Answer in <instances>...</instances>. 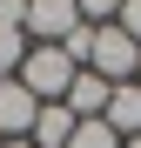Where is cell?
Masks as SVG:
<instances>
[{
  "label": "cell",
  "instance_id": "13",
  "mask_svg": "<svg viewBox=\"0 0 141 148\" xmlns=\"http://www.w3.org/2000/svg\"><path fill=\"white\" fill-rule=\"evenodd\" d=\"M121 148H141V135H134V141H121Z\"/></svg>",
  "mask_w": 141,
  "mask_h": 148
},
{
  "label": "cell",
  "instance_id": "11",
  "mask_svg": "<svg viewBox=\"0 0 141 148\" xmlns=\"http://www.w3.org/2000/svg\"><path fill=\"white\" fill-rule=\"evenodd\" d=\"M114 27H121V34L141 47V0H121V20H114Z\"/></svg>",
  "mask_w": 141,
  "mask_h": 148
},
{
  "label": "cell",
  "instance_id": "15",
  "mask_svg": "<svg viewBox=\"0 0 141 148\" xmlns=\"http://www.w3.org/2000/svg\"><path fill=\"white\" fill-rule=\"evenodd\" d=\"M134 81H141V74H134Z\"/></svg>",
  "mask_w": 141,
  "mask_h": 148
},
{
  "label": "cell",
  "instance_id": "2",
  "mask_svg": "<svg viewBox=\"0 0 141 148\" xmlns=\"http://www.w3.org/2000/svg\"><path fill=\"white\" fill-rule=\"evenodd\" d=\"M87 74H101L108 88H128L134 74H141V47L121 34V27H94V47H87Z\"/></svg>",
  "mask_w": 141,
  "mask_h": 148
},
{
  "label": "cell",
  "instance_id": "10",
  "mask_svg": "<svg viewBox=\"0 0 141 148\" xmlns=\"http://www.w3.org/2000/svg\"><path fill=\"white\" fill-rule=\"evenodd\" d=\"M81 7V27H114L121 20V0H74Z\"/></svg>",
  "mask_w": 141,
  "mask_h": 148
},
{
  "label": "cell",
  "instance_id": "4",
  "mask_svg": "<svg viewBox=\"0 0 141 148\" xmlns=\"http://www.w3.org/2000/svg\"><path fill=\"white\" fill-rule=\"evenodd\" d=\"M34 114H40V101L20 81H0V141H27L34 135Z\"/></svg>",
  "mask_w": 141,
  "mask_h": 148
},
{
  "label": "cell",
  "instance_id": "14",
  "mask_svg": "<svg viewBox=\"0 0 141 148\" xmlns=\"http://www.w3.org/2000/svg\"><path fill=\"white\" fill-rule=\"evenodd\" d=\"M0 148H7V141H0Z\"/></svg>",
  "mask_w": 141,
  "mask_h": 148
},
{
  "label": "cell",
  "instance_id": "6",
  "mask_svg": "<svg viewBox=\"0 0 141 148\" xmlns=\"http://www.w3.org/2000/svg\"><path fill=\"white\" fill-rule=\"evenodd\" d=\"M74 128H81V121L74 114H67V101H40V114H34V148H67V141H74Z\"/></svg>",
  "mask_w": 141,
  "mask_h": 148
},
{
  "label": "cell",
  "instance_id": "9",
  "mask_svg": "<svg viewBox=\"0 0 141 148\" xmlns=\"http://www.w3.org/2000/svg\"><path fill=\"white\" fill-rule=\"evenodd\" d=\"M67 148H121V135H114L108 121H81V128H74V141H67Z\"/></svg>",
  "mask_w": 141,
  "mask_h": 148
},
{
  "label": "cell",
  "instance_id": "7",
  "mask_svg": "<svg viewBox=\"0 0 141 148\" xmlns=\"http://www.w3.org/2000/svg\"><path fill=\"white\" fill-rule=\"evenodd\" d=\"M101 121H108V128L121 135V141H134V135H141V81L114 88V94H108V114H101Z\"/></svg>",
  "mask_w": 141,
  "mask_h": 148
},
{
  "label": "cell",
  "instance_id": "8",
  "mask_svg": "<svg viewBox=\"0 0 141 148\" xmlns=\"http://www.w3.org/2000/svg\"><path fill=\"white\" fill-rule=\"evenodd\" d=\"M27 34H20V27H0V81H14V74H20V61H27Z\"/></svg>",
  "mask_w": 141,
  "mask_h": 148
},
{
  "label": "cell",
  "instance_id": "5",
  "mask_svg": "<svg viewBox=\"0 0 141 148\" xmlns=\"http://www.w3.org/2000/svg\"><path fill=\"white\" fill-rule=\"evenodd\" d=\"M108 94H114V88L101 81V74H87V67H81V74H74V88H67V114H74V121H101V114H108Z\"/></svg>",
  "mask_w": 141,
  "mask_h": 148
},
{
  "label": "cell",
  "instance_id": "1",
  "mask_svg": "<svg viewBox=\"0 0 141 148\" xmlns=\"http://www.w3.org/2000/svg\"><path fill=\"white\" fill-rule=\"evenodd\" d=\"M74 61H67V47H27V61H20L14 81L34 94V101H67V88H74Z\"/></svg>",
  "mask_w": 141,
  "mask_h": 148
},
{
  "label": "cell",
  "instance_id": "3",
  "mask_svg": "<svg viewBox=\"0 0 141 148\" xmlns=\"http://www.w3.org/2000/svg\"><path fill=\"white\" fill-rule=\"evenodd\" d=\"M74 27H81V7L74 0H27V40L34 47H61Z\"/></svg>",
  "mask_w": 141,
  "mask_h": 148
},
{
  "label": "cell",
  "instance_id": "12",
  "mask_svg": "<svg viewBox=\"0 0 141 148\" xmlns=\"http://www.w3.org/2000/svg\"><path fill=\"white\" fill-rule=\"evenodd\" d=\"M7 148H34V141H7Z\"/></svg>",
  "mask_w": 141,
  "mask_h": 148
}]
</instances>
